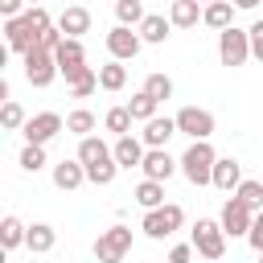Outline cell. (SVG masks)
<instances>
[{
    "instance_id": "cell-25",
    "label": "cell",
    "mask_w": 263,
    "mask_h": 263,
    "mask_svg": "<svg viewBox=\"0 0 263 263\" xmlns=\"http://www.w3.org/2000/svg\"><path fill=\"white\" fill-rule=\"evenodd\" d=\"M132 197H136V205H140L144 214H152V210L168 205V201H164V185H160V181H140Z\"/></svg>"
},
{
    "instance_id": "cell-26",
    "label": "cell",
    "mask_w": 263,
    "mask_h": 263,
    "mask_svg": "<svg viewBox=\"0 0 263 263\" xmlns=\"http://www.w3.org/2000/svg\"><path fill=\"white\" fill-rule=\"evenodd\" d=\"M25 238H29V226H25L21 218H12V214H8V218L0 222V247H4V255H8V251H16V247H25Z\"/></svg>"
},
{
    "instance_id": "cell-10",
    "label": "cell",
    "mask_w": 263,
    "mask_h": 263,
    "mask_svg": "<svg viewBox=\"0 0 263 263\" xmlns=\"http://www.w3.org/2000/svg\"><path fill=\"white\" fill-rule=\"evenodd\" d=\"M218 222H222L226 238H247V234H251V226H255V210H247L238 197H226V205H222Z\"/></svg>"
},
{
    "instance_id": "cell-37",
    "label": "cell",
    "mask_w": 263,
    "mask_h": 263,
    "mask_svg": "<svg viewBox=\"0 0 263 263\" xmlns=\"http://www.w3.org/2000/svg\"><path fill=\"white\" fill-rule=\"evenodd\" d=\"M247 33H251V58H255V62H263V21H255Z\"/></svg>"
},
{
    "instance_id": "cell-12",
    "label": "cell",
    "mask_w": 263,
    "mask_h": 263,
    "mask_svg": "<svg viewBox=\"0 0 263 263\" xmlns=\"http://www.w3.org/2000/svg\"><path fill=\"white\" fill-rule=\"evenodd\" d=\"M140 168H144V181H160V185H164L173 173H181V164L168 156V148H148V156H144Z\"/></svg>"
},
{
    "instance_id": "cell-7",
    "label": "cell",
    "mask_w": 263,
    "mask_h": 263,
    "mask_svg": "<svg viewBox=\"0 0 263 263\" xmlns=\"http://www.w3.org/2000/svg\"><path fill=\"white\" fill-rule=\"evenodd\" d=\"M21 66H25V82H29V86H37V90H41V86H49V82L58 78V62H53V53H49V49H41V45H37V49H29V53L21 58Z\"/></svg>"
},
{
    "instance_id": "cell-19",
    "label": "cell",
    "mask_w": 263,
    "mask_h": 263,
    "mask_svg": "<svg viewBox=\"0 0 263 263\" xmlns=\"http://www.w3.org/2000/svg\"><path fill=\"white\" fill-rule=\"evenodd\" d=\"M49 177H53V185H58L62 193H74V189L86 181V168H82V164H78V156H74V160H58Z\"/></svg>"
},
{
    "instance_id": "cell-8",
    "label": "cell",
    "mask_w": 263,
    "mask_h": 263,
    "mask_svg": "<svg viewBox=\"0 0 263 263\" xmlns=\"http://www.w3.org/2000/svg\"><path fill=\"white\" fill-rule=\"evenodd\" d=\"M66 132V119L58 115V111H37V115H29V123H25V144H37V148H45L53 136H62Z\"/></svg>"
},
{
    "instance_id": "cell-36",
    "label": "cell",
    "mask_w": 263,
    "mask_h": 263,
    "mask_svg": "<svg viewBox=\"0 0 263 263\" xmlns=\"http://www.w3.org/2000/svg\"><path fill=\"white\" fill-rule=\"evenodd\" d=\"M25 21H29L33 29H37V37H41V33H45V29L53 25V21H49V12H45L41 4H37V8H25Z\"/></svg>"
},
{
    "instance_id": "cell-15",
    "label": "cell",
    "mask_w": 263,
    "mask_h": 263,
    "mask_svg": "<svg viewBox=\"0 0 263 263\" xmlns=\"http://www.w3.org/2000/svg\"><path fill=\"white\" fill-rule=\"evenodd\" d=\"M247 177H242V164L234 160V156H218V164H214V189H222V193H238V185H242Z\"/></svg>"
},
{
    "instance_id": "cell-21",
    "label": "cell",
    "mask_w": 263,
    "mask_h": 263,
    "mask_svg": "<svg viewBox=\"0 0 263 263\" xmlns=\"http://www.w3.org/2000/svg\"><path fill=\"white\" fill-rule=\"evenodd\" d=\"M201 4L197 0H173L168 4V21H173V29H193L197 21H201Z\"/></svg>"
},
{
    "instance_id": "cell-23",
    "label": "cell",
    "mask_w": 263,
    "mask_h": 263,
    "mask_svg": "<svg viewBox=\"0 0 263 263\" xmlns=\"http://www.w3.org/2000/svg\"><path fill=\"white\" fill-rule=\"evenodd\" d=\"M53 62H58V74H70V70L86 66V49H82V41H70V37H66V41L58 45Z\"/></svg>"
},
{
    "instance_id": "cell-38",
    "label": "cell",
    "mask_w": 263,
    "mask_h": 263,
    "mask_svg": "<svg viewBox=\"0 0 263 263\" xmlns=\"http://www.w3.org/2000/svg\"><path fill=\"white\" fill-rule=\"evenodd\" d=\"M247 242H251V251H255V255H263V210L255 214V226H251V234H247Z\"/></svg>"
},
{
    "instance_id": "cell-1",
    "label": "cell",
    "mask_w": 263,
    "mask_h": 263,
    "mask_svg": "<svg viewBox=\"0 0 263 263\" xmlns=\"http://www.w3.org/2000/svg\"><path fill=\"white\" fill-rule=\"evenodd\" d=\"M78 164L86 168V181H90V185H103V189H107V185L115 181V173H119L111 144H103L99 136L78 140Z\"/></svg>"
},
{
    "instance_id": "cell-13",
    "label": "cell",
    "mask_w": 263,
    "mask_h": 263,
    "mask_svg": "<svg viewBox=\"0 0 263 263\" xmlns=\"http://www.w3.org/2000/svg\"><path fill=\"white\" fill-rule=\"evenodd\" d=\"M4 37H8V49L12 53H29V49H37V29L25 21V16H16V21H4Z\"/></svg>"
},
{
    "instance_id": "cell-34",
    "label": "cell",
    "mask_w": 263,
    "mask_h": 263,
    "mask_svg": "<svg viewBox=\"0 0 263 263\" xmlns=\"http://www.w3.org/2000/svg\"><path fill=\"white\" fill-rule=\"evenodd\" d=\"M234 197H238V201H242L247 210H255V214H259V210H263V181L247 177V181L238 185V193H234Z\"/></svg>"
},
{
    "instance_id": "cell-6",
    "label": "cell",
    "mask_w": 263,
    "mask_h": 263,
    "mask_svg": "<svg viewBox=\"0 0 263 263\" xmlns=\"http://www.w3.org/2000/svg\"><path fill=\"white\" fill-rule=\"evenodd\" d=\"M218 58H222V66H247V58H251V33L247 29H226V33H218Z\"/></svg>"
},
{
    "instance_id": "cell-30",
    "label": "cell",
    "mask_w": 263,
    "mask_h": 263,
    "mask_svg": "<svg viewBox=\"0 0 263 263\" xmlns=\"http://www.w3.org/2000/svg\"><path fill=\"white\" fill-rule=\"evenodd\" d=\"M95 123H99V119H95V111H86V107H74V111L66 115V132L78 136V140H86V136L95 132Z\"/></svg>"
},
{
    "instance_id": "cell-14",
    "label": "cell",
    "mask_w": 263,
    "mask_h": 263,
    "mask_svg": "<svg viewBox=\"0 0 263 263\" xmlns=\"http://www.w3.org/2000/svg\"><path fill=\"white\" fill-rule=\"evenodd\" d=\"M58 29H62V37H70V41H82V33H90V8H82V4H70V8H62V16H58Z\"/></svg>"
},
{
    "instance_id": "cell-32",
    "label": "cell",
    "mask_w": 263,
    "mask_h": 263,
    "mask_svg": "<svg viewBox=\"0 0 263 263\" xmlns=\"http://www.w3.org/2000/svg\"><path fill=\"white\" fill-rule=\"evenodd\" d=\"M156 107H160V103H156V99H148L144 90H136V95L127 99V111H132V119H136V123H152V119H156Z\"/></svg>"
},
{
    "instance_id": "cell-39",
    "label": "cell",
    "mask_w": 263,
    "mask_h": 263,
    "mask_svg": "<svg viewBox=\"0 0 263 263\" xmlns=\"http://www.w3.org/2000/svg\"><path fill=\"white\" fill-rule=\"evenodd\" d=\"M197 251H193V242H177L173 251H168V263H189Z\"/></svg>"
},
{
    "instance_id": "cell-27",
    "label": "cell",
    "mask_w": 263,
    "mask_h": 263,
    "mask_svg": "<svg viewBox=\"0 0 263 263\" xmlns=\"http://www.w3.org/2000/svg\"><path fill=\"white\" fill-rule=\"evenodd\" d=\"M132 123H136V119H132V111H127V103H123V107H111V111L103 115V127H107L115 140L132 136Z\"/></svg>"
},
{
    "instance_id": "cell-24",
    "label": "cell",
    "mask_w": 263,
    "mask_h": 263,
    "mask_svg": "<svg viewBox=\"0 0 263 263\" xmlns=\"http://www.w3.org/2000/svg\"><path fill=\"white\" fill-rule=\"evenodd\" d=\"M25 247H29L33 255H49V251L58 247V230H53L49 222H33V226H29V238H25Z\"/></svg>"
},
{
    "instance_id": "cell-18",
    "label": "cell",
    "mask_w": 263,
    "mask_h": 263,
    "mask_svg": "<svg viewBox=\"0 0 263 263\" xmlns=\"http://www.w3.org/2000/svg\"><path fill=\"white\" fill-rule=\"evenodd\" d=\"M136 33H140V41H144V45H164V41H168V33H173V21H168L164 12H148V16H144V25H140Z\"/></svg>"
},
{
    "instance_id": "cell-5",
    "label": "cell",
    "mask_w": 263,
    "mask_h": 263,
    "mask_svg": "<svg viewBox=\"0 0 263 263\" xmlns=\"http://www.w3.org/2000/svg\"><path fill=\"white\" fill-rule=\"evenodd\" d=\"M181 226H185V210H181L177 201H168V205L144 214V222H140V230H144L148 238H156V242H160V238H173Z\"/></svg>"
},
{
    "instance_id": "cell-9",
    "label": "cell",
    "mask_w": 263,
    "mask_h": 263,
    "mask_svg": "<svg viewBox=\"0 0 263 263\" xmlns=\"http://www.w3.org/2000/svg\"><path fill=\"white\" fill-rule=\"evenodd\" d=\"M173 119H177V132H181V136H189V144H197V140H210V136H214V115H210L205 107H181Z\"/></svg>"
},
{
    "instance_id": "cell-31",
    "label": "cell",
    "mask_w": 263,
    "mask_h": 263,
    "mask_svg": "<svg viewBox=\"0 0 263 263\" xmlns=\"http://www.w3.org/2000/svg\"><path fill=\"white\" fill-rule=\"evenodd\" d=\"M140 90H144L148 99H156V103H168V99H173V78L156 70V74H148V78H144V86H140Z\"/></svg>"
},
{
    "instance_id": "cell-22",
    "label": "cell",
    "mask_w": 263,
    "mask_h": 263,
    "mask_svg": "<svg viewBox=\"0 0 263 263\" xmlns=\"http://www.w3.org/2000/svg\"><path fill=\"white\" fill-rule=\"evenodd\" d=\"M201 25H210V29H218V33L234 29V4H230V0H214V4H205Z\"/></svg>"
},
{
    "instance_id": "cell-2",
    "label": "cell",
    "mask_w": 263,
    "mask_h": 263,
    "mask_svg": "<svg viewBox=\"0 0 263 263\" xmlns=\"http://www.w3.org/2000/svg\"><path fill=\"white\" fill-rule=\"evenodd\" d=\"M177 164H181V177L189 181V185H214V164H218V152H214V144L210 140H197V144H189L181 156H177Z\"/></svg>"
},
{
    "instance_id": "cell-33",
    "label": "cell",
    "mask_w": 263,
    "mask_h": 263,
    "mask_svg": "<svg viewBox=\"0 0 263 263\" xmlns=\"http://www.w3.org/2000/svg\"><path fill=\"white\" fill-rule=\"evenodd\" d=\"M25 123H29L25 107H21L16 99H8V103L0 107V127H4V132H25Z\"/></svg>"
},
{
    "instance_id": "cell-16",
    "label": "cell",
    "mask_w": 263,
    "mask_h": 263,
    "mask_svg": "<svg viewBox=\"0 0 263 263\" xmlns=\"http://www.w3.org/2000/svg\"><path fill=\"white\" fill-rule=\"evenodd\" d=\"M173 136H177V119H173V115H156V119L144 123V132H140L144 148H164Z\"/></svg>"
},
{
    "instance_id": "cell-29",
    "label": "cell",
    "mask_w": 263,
    "mask_h": 263,
    "mask_svg": "<svg viewBox=\"0 0 263 263\" xmlns=\"http://www.w3.org/2000/svg\"><path fill=\"white\" fill-rule=\"evenodd\" d=\"M99 86L111 90V95L123 90V86H127V66H123V62H107V66H99Z\"/></svg>"
},
{
    "instance_id": "cell-28",
    "label": "cell",
    "mask_w": 263,
    "mask_h": 263,
    "mask_svg": "<svg viewBox=\"0 0 263 263\" xmlns=\"http://www.w3.org/2000/svg\"><path fill=\"white\" fill-rule=\"evenodd\" d=\"M144 16H148V12H144L140 0H115V21H119L123 29H140Z\"/></svg>"
},
{
    "instance_id": "cell-17",
    "label": "cell",
    "mask_w": 263,
    "mask_h": 263,
    "mask_svg": "<svg viewBox=\"0 0 263 263\" xmlns=\"http://www.w3.org/2000/svg\"><path fill=\"white\" fill-rule=\"evenodd\" d=\"M111 152H115V164H119V168H140V164H144V156H148L144 140H136V136L115 140V144H111Z\"/></svg>"
},
{
    "instance_id": "cell-3",
    "label": "cell",
    "mask_w": 263,
    "mask_h": 263,
    "mask_svg": "<svg viewBox=\"0 0 263 263\" xmlns=\"http://www.w3.org/2000/svg\"><path fill=\"white\" fill-rule=\"evenodd\" d=\"M189 242H193V251H197L201 259H222V255H226V230H222V222H214V218H197L193 230H189Z\"/></svg>"
},
{
    "instance_id": "cell-35",
    "label": "cell",
    "mask_w": 263,
    "mask_h": 263,
    "mask_svg": "<svg viewBox=\"0 0 263 263\" xmlns=\"http://www.w3.org/2000/svg\"><path fill=\"white\" fill-rule=\"evenodd\" d=\"M16 164H21L25 173H33V177H37V173H41L49 160H45V148H37V144H25V148H21V156H16Z\"/></svg>"
},
{
    "instance_id": "cell-4",
    "label": "cell",
    "mask_w": 263,
    "mask_h": 263,
    "mask_svg": "<svg viewBox=\"0 0 263 263\" xmlns=\"http://www.w3.org/2000/svg\"><path fill=\"white\" fill-rule=\"evenodd\" d=\"M127 251H132V230H127L123 222L99 230V238H95V259H99V263H123Z\"/></svg>"
},
{
    "instance_id": "cell-11",
    "label": "cell",
    "mask_w": 263,
    "mask_h": 263,
    "mask_svg": "<svg viewBox=\"0 0 263 263\" xmlns=\"http://www.w3.org/2000/svg\"><path fill=\"white\" fill-rule=\"evenodd\" d=\"M140 49H144V41H140V33H136V29L115 25V29L107 33V53H111V62H132Z\"/></svg>"
},
{
    "instance_id": "cell-20",
    "label": "cell",
    "mask_w": 263,
    "mask_h": 263,
    "mask_svg": "<svg viewBox=\"0 0 263 263\" xmlns=\"http://www.w3.org/2000/svg\"><path fill=\"white\" fill-rule=\"evenodd\" d=\"M62 78H66V86H70V95H74V99H86V95H95V90H99V70H95V66H78V70L62 74Z\"/></svg>"
},
{
    "instance_id": "cell-40",
    "label": "cell",
    "mask_w": 263,
    "mask_h": 263,
    "mask_svg": "<svg viewBox=\"0 0 263 263\" xmlns=\"http://www.w3.org/2000/svg\"><path fill=\"white\" fill-rule=\"evenodd\" d=\"M259 263H263V255H259Z\"/></svg>"
}]
</instances>
